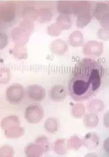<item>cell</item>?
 <instances>
[{"label":"cell","mask_w":109,"mask_h":157,"mask_svg":"<svg viewBox=\"0 0 109 157\" xmlns=\"http://www.w3.org/2000/svg\"><path fill=\"white\" fill-rule=\"evenodd\" d=\"M49 95L53 101H62L67 97V90L62 85H56L50 91Z\"/></svg>","instance_id":"obj_4"},{"label":"cell","mask_w":109,"mask_h":157,"mask_svg":"<svg viewBox=\"0 0 109 157\" xmlns=\"http://www.w3.org/2000/svg\"><path fill=\"white\" fill-rule=\"evenodd\" d=\"M27 94L30 99L33 101H42L45 96L44 89L38 85H32L27 89Z\"/></svg>","instance_id":"obj_3"},{"label":"cell","mask_w":109,"mask_h":157,"mask_svg":"<svg viewBox=\"0 0 109 157\" xmlns=\"http://www.w3.org/2000/svg\"><path fill=\"white\" fill-rule=\"evenodd\" d=\"M6 96L8 102L12 104L19 103L24 96L23 87L19 84H14L8 87Z\"/></svg>","instance_id":"obj_2"},{"label":"cell","mask_w":109,"mask_h":157,"mask_svg":"<svg viewBox=\"0 0 109 157\" xmlns=\"http://www.w3.org/2000/svg\"><path fill=\"white\" fill-rule=\"evenodd\" d=\"M103 69L91 59H83L75 65L70 76L68 91L74 100L82 101L94 96L101 85Z\"/></svg>","instance_id":"obj_1"},{"label":"cell","mask_w":109,"mask_h":157,"mask_svg":"<svg viewBox=\"0 0 109 157\" xmlns=\"http://www.w3.org/2000/svg\"><path fill=\"white\" fill-rule=\"evenodd\" d=\"M104 148L107 153H109V137L104 141Z\"/></svg>","instance_id":"obj_5"}]
</instances>
